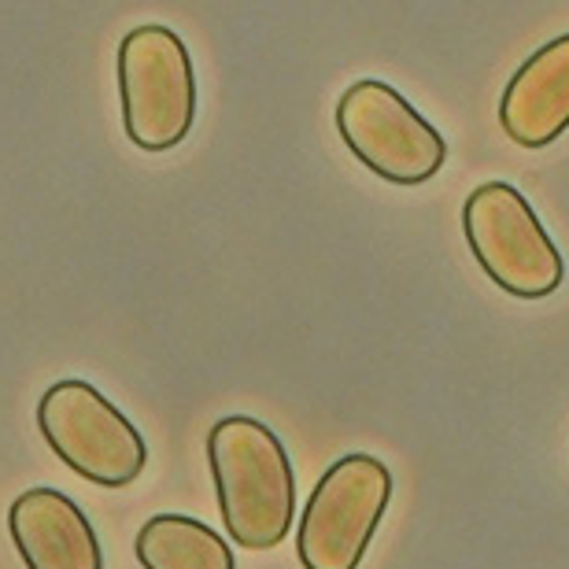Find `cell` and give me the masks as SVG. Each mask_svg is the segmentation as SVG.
I'll return each instance as SVG.
<instances>
[{
    "label": "cell",
    "instance_id": "obj_3",
    "mask_svg": "<svg viewBox=\"0 0 569 569\" xmlns=\"http://www.w3.org/2000/svg\"><path fill=\"white\" fill-rule=\"evenodd\" d=\"M462 233L488 281L518 300H543L566 278L562 252L510 181H485L466 197Z\"/></svg>",
    "mask_w": 569,
    "mask_h": 569
},
{
    "label": "cell",
    "instance_id": "obj_2",
    "mask_svg": "<svg viewBox=\"0 0 569 569\" xmlns=\"http://www.w3.org/2000/svg\"><path fill=\"white\" fill-rule=\"evenodd\" d=\"M122 130L141 152H167L197 119V71L186 41L163 22L133 27L119 44Z\"/></svg>",
    "mask_w": 569,
    "mask_h": 569
},
{
    "label": "cell",
    "instance_id": "obj_9",
    "mask_svg": "<svg viewBox=\"0 0 569 569\" xmlns=\"http://www.w3.org/2000/svg\"><path fill=\"white\" fill-rule=\"evenodd\" d=\"M133 551L144 569H237L230 543L189 515L148 518Z\"/></svg>",
    "mask_w": 569,
    "mask_h": 569
},
{
    "label": "cell",
    "instance_id": "obj_8",
    "mask_svg": "<svg viewBox=\"0 0 569 569\" xmlns=\"http://www.w3.org/2000/svg\"><path fill=\"white\" fill-rule=\"evenodd\" d=\"M499 127L521 148H548L569 130V33L518 67L499 97Z\"/></svg>",
    "mask_w": 569,
    "mask_h": 569
},
{
    "label": "cell",
    "instance_id": "obj_5",
    "mask_svg": "<svg viewBox=\"0 0 569 569\" xmlns=\"http://www.w3.org/2000/svg\"><path fill=\"white\" fill-rule=\"evenodd\" d=\"M392 503V473L373 455H345L318 477L303 507L296 555L303 569H359L385 510Z\"/></svg>",
    "mask_w": 569,
    "mask_h": 569
},
{
    "label": "cell",
    "instance_id": "obj_7",
    "mask_svg": "<svg viewBox=\"0 0 569 569\" xmlns=\"http://www.w3.org/2000/svg\"><path fill=\"white\" fill-rule=\"evenodd\" d=\"M8 529L27 569H104L86 510L60 488H30L16 496Z\"/></svg>",
    "mask_w": 569,
    "mask_h": 569
},
{
    "label": "cell",
    "instance_id": "obj_6",
    "mask_svg": "<svg viewBox=\"0 0 569 569\" xmlns=\"http://www.w3.org/2000/svg\"><path fill=\"white\" fill-rule=\"evenodd\" d=\"M337 133L348 152L392 186H422L448 159V141L403 93L359 78L337 100Z\"/></svg>",
    "mask_w": 569,
    "mask_h": 569
},
{
    "label": "cell",
    "instance_id": "obj_4",
    "mask_svg": "<svg viewBox=\"0 0 569 569\" xmlns=\"http://www.w3.org/2000/svg\"><path fill=\"white\" fill-rule=\"evenodd\" d=\"M38 429L67 470L100 488L133 485L148 462V443L138 426L89 381L67 378L44 389Z\"/></svg>",
    "mask_w": 569,
    "mask_h": 569
},
{
    "label": "cell",
    "instance_id": "obj_1",
    "mask_svg": "<svg viewBox=\"0 0 569 569\" xmlns=\"http://www.w3.org/2000/svg\"><path fill=\"white\" fill-rule=\"evenodd\" d=\"M208 462L222 526L237 548H278L296 515V473L278 432L259 418L230 415L208 432Z\"/></svg>",
    "mask_w": 569,
    "mask_h": 569
}]
</instances>
